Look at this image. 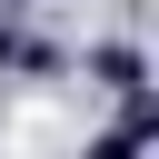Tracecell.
I'll return each mask as SVG.
<instances>
[{
	"label": "cell",
	"instance_id": "obj_1",
	"mask_svg": "<svg viewBox=\"0 0 159 159\" xmlns=\"http://www.w3.org/2000/svg\"><path fill=\"white\" fill-rule=\"evenodd\" d=\"M89 70H99V80H109V89H119V99H129V89H139V50H99V60H89Z\"/></svg>",
	"mask_w": 159,
	"mask_h": 159
},
{
	"label": "cell",
	"instance_id": "obj_2",
	"mask_svg": "<svg viewBox=\"0 0 159 159\" xmlns=\"http://www.w3.org/2000/svg\"><path fill=\"white\" fill-rule=\"evenodd\" d=\"M89 159H139V129H129V119H119V129H109V139H89Z\"/></svg>",
	"mask_w": 159,
	"mask_h": 159
},
{
	"label": "cell",
	"instance_id": "obj_3",
	"mask_svg": "<svg viewBox=\"0 0 159 159\" xmlns=\"http://www.w3.org/2000/svg\"><path fill=\"white\" fill-rule=\"evenodd\" d=\"M10 60H20V40H10V20H0V70H10Z\"/></svg>",
	"mask_w": 159,
	"mask_h": 159
}]
</instances>
